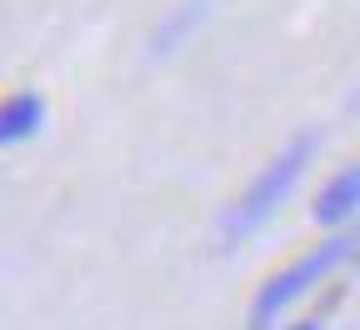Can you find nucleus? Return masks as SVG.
Returning <instances> with one entry per match:
<instances>
[{
    "label": "nucleus",
    "mask_w": 360,
    "mask_h": 330,
    "mask_svg": "<svg viewBox=\"0 0 360 330\" xmlns=\"http://www.w3.org/2000/svg\"><path fill=\"white\" fill-rule=\"evenodd\" d=\"M310 151H315V135H295L290 146L270 160L250 185H245V196L231 205V215H225V246H240V241H250V235L276 215L281 205H285V196L295 191V180H300V170H305V160H310Z\"/></svg>",
    "instance_id": "f257e3e1"
},
{
    "label": "nucleus",
    "mask_w": 360,
    "mask_h": 330,
    "mask_svg": "<svg viewBox=\"0 0 360 330\" xmlns=\"http://www.w3.org/2000/svg\"><path fill=\"white\" fill-rule=\"evenodd\" d=\"M355 250H360L355 235H330V241H321L315 250H305L295 265H285L281 275H270L265 286H260V296H255V305H250V330H265L270 320H276V315L290 305V300H300L326 270H335V265L350 260Z\"/></svg>",
    "instance_id": "f03ea898"
},
{
    "label": "nucleus",
    "mask_w": 360,
    "mask_h": 330,
    "mask_svg": "<svg viewBox=\"0 0 360 330\" xmlns=\"http://www.w3.org/2000/svg\"><path fill=\"white\" fill-rule=\"evenodd\" d=\"M321 225H340V220H350V215H360V160L355 165H345V170H335L330 180H326V191L315 196V210H310Z\"/></svg>",
    "instance_id": "7ed1b4c3"
},
{
    "label": "nucleus",
    "mask_w": 360,
    "mask_h": 330,
    "mask_svg": "<svg viewBox=\"0 0 360 330\" xmlns=\"http://www.w3.org/2000/svg\"><path fill=\"white\" fill-rule=\"evenodd\" d=\"M40 120H45V101L25 90V96H11V101H6V115H0V135H6V140L35 135Z\"/></svg>",
    "instance_id": "20e7f679"
},
{
    "label": "nucleus",
    "mask_w": 360,
    "mask_h": 330,
    "mask_svg": "<svg viewBox=\"0 0 360 330\" xmlns=\"http://www.w3.org/2000/svg\"><path fill=\"white\" fill-rule=\"evenodd\" d=\"M355 106H360V96H355Z\"/></svg>",
    "instance_id": "39448f33"
}]
</instances>
